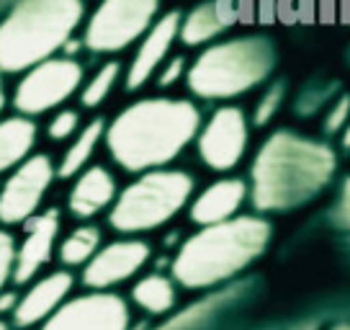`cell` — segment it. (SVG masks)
<instances>
[{"mask_svg":"<svg viewBox=\"0 0 350 330\" xmlns=\"http://www.w3.org/2000/svg\"><path fill=\"white\" fill-rule=\"evenodd\" d=\"M201 111L188 99L154 96L129 103L106 124L103 144L126 173L167 168L196 140Z\"/></svg>","mask_w":350,"mask_h":330,"instance_id":"6da1fadb","label":"cell"},{"mask_svg":"<svg viewBox=\"0 0 350 330\" xmlns=\"http://www.w3.org/2000/svg\"><path fill=\"white\" fill-rule=\"evenodd\" d=\"M338 170V155L304 134L273 132L255 155L250 196L258 212H286L317 196Z\"/></svg>","mask_w":350,"mask_h":330,"instance_id":"7a4b0ae2","label":"cell"},{"mask_svg":"<svg viewBox=\"0 0 350 330\" xmlns=\"http://www.w3.org/2000/svg\"><path fill=\"white\" fill-rule=\"evenodd\" d=\"M271 222L255 214H237L227 222L193 232L173 258L175 284L208 289L245 271L262 255L271 240Z\"/></svg>","mask_w":350,"mask_h":330,"instance_id":"3957f363","label":"cell"},{"mask_svg":"<svg viewBox=\"0 0 350 330\" xmlns=\"http://www.w3.org/2000/svg\"><path fill=\"white\" fill-rule=\"evenodd\" d=\"M83 16V0H18L0 21V73H26L62 52Z\"/></svg>","mask_w":350,"mask_h":330,"instance_id":"277c9868","label":"cell"},{"mask_svg":"<svg viewBox=\"0 0 350 330\" xmlns=\"http://www.w3.org/2000/svg\"><path fill=\"white\" fill-rule=\"evenodd\" d=\"M278 62L268 36H237L206 47L186 70L188 90L204 101H227L260 86Z\"/></svg>","mask_w":350,"mask_h":330,"instance_id":"5b68a950","label":"cell"},{"mask_svg":"<svg viewBox=\"0 0 350 330\" xmlns=\"http://www.w3.org/2000/svg\"><path fill=\"white\" fill-rule=\"evenodd\" d=\"M196 181L180 168L144 170L116 194L109 210L111 230L126 238L157 230L180 214L193 196Z\"/></svg>","mask_w":350,"mask_h":330,"instance_id":"8992f818","label":"cell"},{"mask_svg":"<svg viewBox=\"0 0 350 330\" xmlns=\"http://www.w3.org/2000/svg\"><path fill=\"white\" fill-rule=\"evenodd\" d=\"M83 77L85 70L75 57H49L21 73V80L13 88V109L29 119L62 109L80 90Z\"/></svg>","mask_w":350,"mask_h":330,"instance_id":"52a82bcc","label":"cell"},{"mask_svg":"<svg viewBox=\"0 0 350 330\" xmlns=\"http://www.w3.org/2000/svg\"><path fill=\"white\" fill-rule=\"evenodd\" d=\"M160 11V0H100L90 13L83 47L96 55H116L139 42Z\"/></svg>","mask_w":350,"mask_h":330,"instance_id":"ba28073f","label":"cell"},{"mask_svg":"<svg viewBox=\"0 0 350 330\" xmlns=\"http://www.w3.org/2000/svg\"><path fill=\"white\" fill-rule=\"evenodd\" d=\"M55 181V160L46 153H33L21 165H16L0 186V225L5 230L21 227L26 220L39 214Z\"/></svg>","mask_w":350,"mask_h":330,"instance_id":"9c48e42d","label":"cell"},{"mask_svg":"<svg viewBox=\"0 0 350 330\" xmlns=\"http://www.w3.org/2000/svg\"><path fill=\"white\" fill-rule=\"evenodd\" d=\"M247 140H250V124L245 111L240 106H221L208 116L206 124L198 127V157L211 170L227 173L245 157Z\"/></svg>","mask_w":350,"mask_h":330,"instance_id":"30bf717a","label":"cell"},{"mask_svg":"<svg viewBox=\"0 0 350 330\" xmlns=\"http://www.w3.org/2000/svg\"><path fill=\"white\" fill-rule=\"evenodd\" d=\"M36 330H129V305L116 292H85L59 305Z\"/></svg>","mask_w":350,"mask_h":330,"instance_id":"8fae6325","label":"cell"},{"mask_svg":"<svg viewBox=\"0 0 350 330\" xmlns=\"http://www.w3.org/2000/svg\"><path fill=\"white\" fill-rule=\"evenodd\" d=\"M150 255H152L150 242L139 238H121V240L106 242L83 266L80 281L88 292H111L113 286L139 274L150 261Z\"/></svg>","mask_w":350,"mask_h":330,"instance_id":"7c38bea8","label":"cell"},{"mask_svg":"<svg viewBox=\"0 0 350 330\" xmlns=\"http://www.w3.org/2000/svg\"><path fill=\"white\" fill-rule=\"evenodd\" d=\"M23 238L16 242L13 255V276L11 284L26 286L42 274L57 253L59 230H62V214L57 210H42L31 220L21 225Z\"/></svg>","mask_w":350,"mask_h":330,"instance_id":"4fadbf2b","label":"cell"},{"mask_svg":"<svg viewBox=\"0 0 350 330\" xmlns=\"http://www.w3.org/2000/svg\"><path fill=\"white\" fill-rule=\"evenodd\" d=\"M72 289H75V276L67 268L39 274L26 284V292L18 294V305L11 315V328H39L55 309H59V305H65L72 297Z\"/></svg>","mask_w":350,"mask_h":330,"instance_id":"5bb4252c","label":"cell"},{"mask_svg":"<svg viewBox=\"0 0 350 330\" xmlns=\"http://www.w3.org/2000/svg\"><path fill=\"white\" fill-rule=\"evenodd\" d=\"M178 29H180V13L167 11L144 31L139 39V47L131 57L129 67H126V77L124 86L126 90H139L154 77L165 60L170 57V49L178 42Z\"/></svg>","mask_w":350,"mask_h":330,"instance_id":"9a60e30c","label":"cell"},{"mask_svg":"<svg viewBox=\"0 0 350 330\" xmlns=\"http://www.w3.org/2000/svg\"><path fill=\"white\" fill-rule=\"evenodd\" d=\"M72 186L67 191V212L80 222L98 217L100 212L111 210L113 199L119 194L116 176L106 165H88L75 178H70Z\"/></svg>","mask_w":350,"mask_h":330,"instance_id":"2e32d148","label":"cell"},{"mask_svg":"<svg viewBox=\"0 0 350 330\" xmlns=\"http://www.w3.org/2000/svg\"><path fill=\"white\" fill-rule=\"evenodd\" d=\"M245 199H247V186L242 178H219L191 201L188 214H191V222H196L198 227L219 225V222L237 217Z\"/></svg>","mask_w":350,"mask_h":330,"instance_id":"e0dca14e","label":"cell"},{"mask_svg":"<svg viewBox=\"0 0 350 330\" xmlns=\"http://www.w3.org/2000/svg\"><path fill=\"white\" fill-rule=\"evenodd\" d=\"M39 137L36 121L21 114L0 119V176L11 173L16 165H21L29 155H33Z\"/></svg>","mask_w":350,"mask_h":330,"instance_id":"ac0fdd59","label":"cell"},{"mask_svg":"<svg viewBox=\"0 0 350 330\" xmlns=\"http://www.w3.org/2000/svg\"><path fill=\"white\" fill-rule=\"evenodd\" d=\"M103 132H106V121L103 119H90L88 124L80 127V132L70 140V144L65 147L62 157L55 163L57 168V178L62 181H70L75 178L80 170H85L93 155L98 150V144L103 142Z\"/></svg>","mask_w":350,"mask_h":330,"instance_id":"d6986e66","label":"cell"},{"mask_svg":"<svg viewBox=\"0 0 350 330\" xmlns=\"http://www.w3.org/2000/svg\"><path fill=\"white\" fill-rule=\"evenodd\" d=\"M100 245H103V232H100L98 225L83 222V225H77L75 230H70L62 240L57 242L55 255L67 271L70 268H83L96 255Z\"/></svg>","mask_w":350,"mask_h":330,"instance_id":"ffe728a7","label":"cell"},{"mask_svg":"<svg viewBox=\"0 0 350 330\" xmlns=\"http://www.w3.org/2000/svg\"><path fill=\"white\" fill-rule=\"evenodd\" d=\"M224 29H227V18L221 16L217 3H204V5H196L188 16H180L178 39L186 47H201L219 36Z\"/></svg>","mask_w":350,"mask_h":330,"instance_id":"44dd1931","label":"cell"},{"mask_svg":"<svg viewBox=\"0 0 350 330\" xmlns=\"http://www.w3.org/2000/svg\"><path fill=\"white\" fill-rule=\"evenodd\" d=\"M131 299L137 307H142L150 315H165L175 307V281L163 274H147L131 286Z\"/></svg>","mask_w":350,"mask_h":330,"instance_id":"7402d4cb","label":"cell"},{"mask_svg":"<svg viewBox=\"0 0 350 330\" xmlns=\"http://www.w3.org/2000/svg\"><path fill=\"white\" fill-rule=\"evenodd\" d=\"M121 77V62L116 60H111L106 65H100L90 80H85L83 86H80V103L85 106V109H98L100 103H106L113 88H116V83H119Z\"/></svg>","mask_w":350,"mask_h":330,"instance_id":"603a6c76","label":"cell"},{"mask_svg":"<svg viewBox=\"0 0 350 330\" xmlns=\"http://www.w3.org/2000/svg\"><path fill=\"white\" fill-rule=\"evenodd\" d=\"M83 127V116L77 109H57L46 124V137L52 142H70Z\"/></svg>","mask_w":350,"mask_h":330,"instance_id":"cb8c5ba5","label":"cell"},{"mask_svg":"<svg viewBox=\"0 0 350 330\" xmlns=\"http://www.w3.org/2000/svg\"><path fill=\"white\" fill-rule=\"evenodd\" d=\"M284 93H286V86L278 80V83H273L271 88L265 90V96L260 99V103L255 106V127H265L268 121L275 116V111L281 109V101H284Z\"/></svg>","mask_w":350,"mask_h":330,"instance_id":"d4e9b609","label":"cell"},{"mask_svg":"<svg viewBox=\"0 0 350 330\" xmlns=\"http://www.w3.org/2000/svg\"><path fill=\"white\" fill-rule=\"evenodd\" d=\"M13 255H16V238L11 235V230L0 227V292L11 284Z\"/></svg>","mask_w":350,"mask_h":330,"instance_id":"484cf974","label":"cell"},{"mask_svg":"<svg viewBox=\"0 0 350 330\" xmlns=\"http://www.w3.org/2000/svg\"><path fill=\"white\" fill-rule=\"evenodd\" d=\"M186 57L183 55H175V57H167L163 65H160V70L154 73V80H157V88H170V86H175L178 80H183L186 77Z\"/></svg>","mask_w":350,"mask_h":330,"instance_id":"4316f807","label":"cell"},{"mask_svg":"<svg viewBox=\"0 0 350 330\" xmlns=\"http://www.w3.org/2000/svg\"><path fill=\"white\" fill-rule=\"evenodd\" d=\"M350 119V96H340L332 109H329L327 119H325V132L327 134H338Z\"/></svg>","mask_w":350,"mask_h":330,"instance_id":"83f0119b","label":"cell"},{"mask_svg":"<svg viewBox=\"0 0 350 330\" xmlns=\"http://www.w3.org/2000/svg\"><path fill=\"white\" fill-rule=\"evenodd\" d=\"M18 305V289H3L0 292V318L3 315H13V309Z\"/></svg>","mask_w":350,"mask_h":330,"instance_id":"f1b7e54d","label":"cell"},{"mask_svg":"<svg viewBox=\"0 0 350 330\" xmlns=\"http://www.w3.org/2000/svg\"><path fill=\"white\" fill-rule=\"evenodd\" d=\"M340 144H342V150H350V121L340 129Z\"/></svg>","mask_w":350,"mask_h":330,"instance_id":"f546056e","label":"cell"},{"mask_svg":"<svg viewBox=\"0 0 350 330\" xmlns=\"http://www.w3.org/2000/svg\"><path fill=\"white\" fill-rule=\"evenodd\" d=\"M5 103H8V99H5V86H3V77H0V114L5 109Z\"/></svg>","mask_w":350,"mask_h":330,"instance_id":"4dcf8cb0","label":"cell"},{"mask_svg":"<svg viewBox=\"0 0 350 330\" xmlns=\"http://www.w3.org/2000/svg\"><path fill=\"white\" fill-rule=\"evenodd\" d=\"M294 330H319V325L317 322H304V325H299V328H294Z\"/></svg>","mask_w":350,"mask_h":330,"instance_id":"1f68e13d","label":"cell"},{"mask_svg":"<svg viewBox=\"0 0 350 330\" xmlns=\"http://www.w3.org/2000/svg\"><path fill=\"white\" fill-rule=\"evenodd\" d=\"M329 330H350V322H335Z\"/></svg>","mask_w":350,"mask_h":330,"instance_id":"d6a6232c","label":"cell"},{"mask_svg":"<svg viewBox=\"0 0 350 330\" xmlns=\"http://www.w3.org/2000/svg\"><path fill=\"white\" fill-rule=\"evenodd\" d=\"M0 330H13V328L8 325V322H5V320H0Z\"/></svg>","mask_w":350,"mask_h":330,"instance_id":"836d02e7","label":"cell"}]
</instances>
